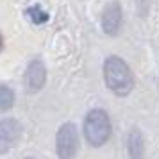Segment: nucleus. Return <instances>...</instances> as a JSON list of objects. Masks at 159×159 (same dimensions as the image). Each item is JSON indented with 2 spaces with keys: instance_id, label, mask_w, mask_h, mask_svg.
Wrapping results in <instances>:
<instances>
[{
  "instance_id": "1",
  "label": "nucleus",
  "mask_w": 159,
  "mask_h": 159,
  "mask_svg": "<svg viewBox=\"0 0 159 159\" xmlns=\"http://www.w3.org/2000/svg\"><path fill=\"white\" fill-rule=\"evenodd\" d=\"M104 80L111 93L116 97H127L134 89V75L125 59L120 56H109L104 61Z\"/></svg>"
},
{
  "instance_id": "2",
  "label": "nucleus",
  "mask_w": 159,
  "mask_h": 159,
  "mask_svg": "<svg viewBox=\"0 0 159 159\" xmlns=\"http://www.w3.org/2000/svg\"><path fill=\"white\" fill-rule=\"evenodd\" d=\"M111 118L104 109H91L84 118L82 132L89 147L98 148L102 145H106L111 138Z\"/></svg>"
},
{
  "instance_id": "3",
  "label": "nucleus",
  "mask_w": 159,
  "mask_h": 159,
  "mask_svg": "<svg viewBox=\"0 0 159 159\" xmlns=\"http://www.w3.org/2000/svg\"><path fill=\"white\" fill-rule=\"evenodd\" d=\"M79 150V130L73 122H66L57 129L56 134V152L59 157H73Z\"/></svg>"
},
{
  "instance_id": "4",
  "label": "nucleus",
  "mask_w": 159,
  "mask_h": 159,
  "mask_svg": "<svg viewBox=\"0 0 159 159\" xmlns=\"http://www.w3.org/2000/svg\"><path fill=\"white\" fill-rule=\"evenodd\" d=\"M23 125L16 118H2L0 120V154H7L15 148L22 139Z\"/></svg>"
},
{
  "instance_id": "5",
  "label": "nucleus",
  "mask_w": 159,
  "mask_h": 159,
  "mask_svg": "<svg viewBox=\"0 0 159 159\" xmlns=\"http://www.w3.org/2000/svg\"><path fill=\"white\" fill-rule=\"evenodd\" d=\"M47 84V66L41 59H32L23 73V86L25 91L30 95L41 91Z\"/></svg>"
},
{
  "instance_id": "6",
  "label": "nucleus",
  "mask_w": 159,
  "mask_h": 159,
  "mask_svg": "<svg viewBox=\"0 0 159 159\" xmlns=\"http://www.w3.org/2000/svg\"><path fill=\"white\" fill-rule=\"evenodd\" d=\"M100 23H102V30L107 36H118L123 25V13H122V6L120 2H109L107 6L104 7L100 16Z\"/></svg>"
},
{
  "instance_id": "7",
  "label": "nucleus",
  "mask_w": 159,
  "mask_h": 159,
  "mask_svg": "<svg viewBox=\"0 0 159 159\" xmlns=\"http://www.w3.org/2000/svg\"><path fill=\"white\" fill-rule=\"evenodd\" d=\"M127 152L130 157H141L145 152V141H143V134L141 130L134 127L129 130L127 134Z\"/></svg>"
},
{
  "instance_id": "8",
  "label": "nucleus",
  "mask_w": 159,
  "mask_h": 159,
  "mask_svg": "<svg viewBox=\"0 0 159 159\" xmlns=\"http://www.w3.org/2000/svg\"><path fill=\"white\" fill-rule=\"evenodd\" d=\"M25 15H27V18H29L32 23H36V25H43V23L48 22V13L45 11L39 4H32V6H29V7L25 9Z\"/></svg>"
},
{
  "instance_id": "9",
  "label": "nucleus",
  "mask_w": 159,
  "mask_h": 159,
  "mask_svg": "<svg viewBox=\"0 0 159 159\" xmlns=\"http://www.w3.org/2000/svg\"><path fill=\"white\" fill-rule=\"evenodd\" d=\"M16 95L6 84H0V113H7L9 109L15 106Z\"/></svg>"
},
{
  "instance_id": "10",
  "label": "nucleus",
  "mask_w": 159,
  "mask_h": 159,
  "mask_svg": "<svg viewBox=\"0 0 159 159\" xmlns=\"http://www.w3.org/2000/svg\"><path fill=\"white\" fill-rule=\"evenodd\" d=\"M4 50V36H2V34H0V52Z\"/></svg>"
}]
</instances>
